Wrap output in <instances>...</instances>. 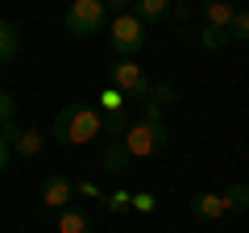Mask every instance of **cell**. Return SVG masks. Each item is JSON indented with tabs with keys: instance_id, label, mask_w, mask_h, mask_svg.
Listing matches in <instances>:
<instances>
[{
	"instance_id": "obj_21",
	"label": "cell",
	"mask_w": 249,
	"mask_h": 233,
	"mask_svg": "<svg viewBox=\"0 0 249 233\" xmlns=\"http://www.w3.org/2000/svg\"><path fill=\"white\" fill-rule=\"evenodd\" d=\"M133 208H137V213H145V216H150L154 208H158V196H154V192H133Z\"/></svg>"
},
{
	"instance_id": "obj_5",
	"label": "cell",
	"mask_w": 249,
	"mask_h": 233,
	"mask_svg": "<svg viewBox=\"0 0 249 233\" xmlns=\"http://www.w3.org/2000/svg\"><path fill=\"white\" fill-rule=\"evenodd\" d=\"M100 129H104V113L96 104H71V146L100 137Z\"/></svg>"
},
{
	"instance_id": "obj_8",
	"label": "cell",
	"mask_w": 249,
	"mask_h": 233,
	"mask_svg": "<svg viewBox=\"0 0 249 233\" xmlns=\"http://www.w3.org/2000/svg\"><path fill=\"white\" fill-rule=\"evenodd\" d=\"M58 233H96V225H91V216L83 208H62L58 213Z\"/></svg>"
},
{
	"instance_id": "obj_17",
	"label": "cell",
	"mask_w": 249,
	"mask_h": 233,
	"mask_svg": "<svg viewBox=\"0 0 249 233\" xmlns=\"http://www.w3.org/2000/svg\"><path fill=\"white\" fill-rule=\"evenodd\" d=\"M100 108H104V116H112V113H124V96L112 88V83H108V88L100 92Z\"/></svg>"
},
{
	"instance_id": "obj_6",
	"label": "cell",
	"mask_w": 249,
	"mask_h": 233,
	"mask_svg": "<svg viewBox=\"0 0 249 233\" xmlns=\"http://www.w3.org/2000/svg\"><path fill=\"white\" fill-rule=\"evenodd\" d=\"M71 200H75V183L67 175H46L42 179V204L46 208L62 213V208H71Z\"/></svg>"
},
{
	"instance_id": "obj_25",
	"label": "cell",
	"mask_w": 249,
	"mask_h": 233,
	"mask_svg": "<svg viewBox=\"0 0 249 233\" xmlns=\"http://www.w3.org/2000/svg\"><path fill=\"white\" fill-rule=\"evenodd\" d=\"M9 158H13V150L4 142H0V175H4V171H9Z\"/></svg>"
},
{
	"instance_id": "obj_19",
	"label": "cell",
	"mask_w": 249,
	"mask_h": 233,
	"mask_svg": "<svg viewBox=\"0 0 249 233\" xmlns=\"http://www.w3.org/2000/svg\"><path fill=\"white\" fill-rule=\"evenodd\" d=\"M104 208H108V213H129V208H133V196H129V192H108Z\"/></svg>"
},
{
	"instance_id": "obj_22",
	"label": "cell",
	"mask_w": 249,
	"mask_h": 233,
	"mask_svg": "<svg viewBox=\"0 0 249 233\" xmlns=\"http://www.w3.org/2000/svg\"><path fill=\"white\" fill-rule=\"evenodd\" d=\"M21 134H25V129H21V125H17V121H9V125H0V142L9 146V150H13V146H17V142H21Z\"/></svg>"
},
{
	"instance_id": "obj_10",
	"label": "cell",
	"mask_w": 249,
	"mask_h": 233,
	"mask_svg": "<svg viewBox=\"0 0 249 233\" xmlns=\"http://www.w3.org/2000/svg\"><path fill=\"white\" fill-rule=\"evenodd\" d=\"M124 167H129V150H124V142H121V137H108V146H104V171L121 175Z\"/></svg>"
},
{
	"instance_id": "obj_14",
	"label": "cell",
	"mask_w": 249,
	"mask_h": 233,
	"mask_svg": "<svg viewBox=\"0 0 249 233\" xmlns=\"http://www.w3.org/2000/svg\"><path fill=\"white\" fill-rule=\"evenodd\" d=\"M249 208V183H232L224 192V213H245Z\"/></svg>"
},
{
	"instance_id": "obj_9",
	"label": "cell",
	"mask_w": 249,
	"mask_h": 233,
	"mask_svg": "<svg viewBox=\"0 0 249 233\" xmlns=\"http://www.w3.org/2000/svg\"><path fill=\"white\" fill-rule=\"evenodd\" d=\"M129 13H133L142 25H145V21H162V17H170V0H137Z\"/></svg>"
},
{
	"instance_id": "obj_24",
	"label": "cell",
	"mask_w": 249,
	"mask_h": 233,
	"mask_svg": "<svg viewBox=\"0 0 249 233\" xmlns=\"http://www.w3.org/2000/svg\"><path fill=\"white\" fill-rule=\"evenodd\" d=\"M13 113H17V100H13L9 92H0V125H9Z\"/></svg>"
},
{
	"instance_id": "obj_11",
	"label": "cell",
	"mask_w": 249,
	"mask_h": 233,
	"mask_svg": "<svg viewBox=\"0 0 249 233\" xmlns=\"http://www.w3.org/2000/svg\"><path fill=\"white\" fill-rule=\"evenodd\" d=\"M204 17H208V25H212V29H224V34H229L237 9H232V4H220V0H212V4H204Z\"/></svg>"
},
{
	"instance_id": "obj_4",
	"label": "cell",
	"mask_w": 249,
	"mask_h": 233,
	"mask_svg": "<svg viewBox=\"0 0 249 233\" xmlns=\"http://www.w3.org/2000/svg\"><path fill=\"white\" fill-rule=\"evenodd\" d=\"M112 88L121 92V96H137V100H145L154 83L145 79V71L133 63V58H116V63H112Z\"/></svg>"
},
{
	"instance_id": "obj_7",
	"label": "cell",
	"mask_w": 249,
	"mask_h": 233,
	"mask_svg": "<svg viewBox=\"0 0 249 233\" xmlns=\"http://www.w3.org/2000/svg\"><path fill=\"white\" fill-rule=\"evenodd\" d=\"M191 216H199V221H216V216H224V196H216V192H199V196H191Z\"/></svg>"
},
{
	"instance_id": "obj_16",
	"label": "cell",
	"mask_w": 249,
	"mask_h": 233,
	"mask_svg": "<svg viewBox=\"0 0 249 233\" xmlns=\"http://www.w3.org/2000/svg\"><path fill=\"white\" fill-rule=\"evenodd\" d=\"M145 104L162 113L166 104H175V88H170V83H154V88H150V96H145Z\"/></svg>"
},
{
	"instance_id": "obj_13",
	"label": "cell",
	"mask_w": 249,
	"mask_h": 233,
	"mask_svg": "<svg viewBox=\"0 0 249 233\" xmlns=\"http://www.w3.org/2000/svg\"><path fill=\"white\" fill-rule=\"evenodd\" d=\"M42 146H46V134H42V129H25V134H21V142L13 146V150H17L21 158H37V154H42Z\"/></svg>"
},
{
	"instance_id": "obj_23",
	"label": "cell",
	"mask_w": 249,
	"mask_h": 233,
	"mask_svg": "<svg viewBox=\"0 0 249 233\" xmlns=\"http://www.w3.org/2000/svg\"><path fill=\"white\" fill-rule=\"evenodd\" d=\"M75 196H88V200H104L108 192L100 188V183H91V179H83V183H75Z\"/></svg>"
},
{
	"instance_id": "obj_12",
	"label": "cell",
	"mask_w": 249,
	"mask_h": 233,
	"mask_svg": "<svg viewBox=\"0 0 249 233\" xmlns=\"http://www.w3.org/2000/svg\"><path fill=\"white\" fill-rule=\"evenodd\" d=\"M17 46H21L17 25H13V21H0V63H13V58H17Z\"/></svg>"
},
{
	"instance_id": "obj_18",
	"label": "cell",
	"mask_w": 249,
	"mask_h": 233,
	"mask_svg": "<svg viewBox=\"0 0 249 233\" xmlns=\"http://www.w3.org/2000/svg\"><path fill=\"white\" fill-rule=\"evenodd\" d=\"M229 38L249 46V9H237V17H232V25H229Z\"/></svg>"
},
{
	"instance_id": "obj_20",
	"label": "cell",
	"mask_w": 249,
	"mask_h": 233,
	"mask_svg": "<svg viewBox=\"0 0 249 233\" xmlns=\"http://www.w3.org/2000/svg\"><path fill=\"white\" fill-rule=\"evenodd\" d=\"M199 42H204V50H220V46L229 42V34H224V29H212V25H204V34H199Z\"/></svg>"
},
{
	"instance_id": "obj_15",
	"label": "cell",
	"mask_w": 249,
	"mask_h": 233,
	"mask_svg": "<svg viewBox=\"0 0 249 233\" xmlns=\"http://www.w3.org/2000/svg\"><path fill=\"white\" fill-rule=\"evenodd\" d=\"M50 137L58 146H71V104L58 108V116H54V125H50Z\"/></svg>"
},
{
	"instance_id": "obj_2",
	"label": "cell",
	"mask_w": 249,
	"mask_h": 233,
	"mask_svg": "<svg viewBox=\"0 0 249 233\" xmlns=\"http://www.w3.org/2000/svg\"><path fill=\"white\" fill-rule=\"evenodd\" d=\"M108 46L116 50V58H133V54L145 46V25L129 9H121L112 17V25H108Z\"/></svg>"
},
{
	"instance_id": "obj_1",
	"label": "cell",
	"mask_w": 249,
	"mask_h": 233,
	"mask_svg": "<svg viewBox=\"0 0 249 233\" xmlns=\"http://www.w3.org/2000/svg\"><path fill=\"white\" fill-rule=\"evenodd\" d=\"M121 142H124V150H129V158H154V154L166 150L170 134H166L162 121H145V116H142V121L129 125V134H124Z\"/></svg>"
},
{
	"instance_id": "obj_3",
	"label": "cell",
	"mask_w": 249,
	"mask_h": 233,
	"mask_svg": "<svg viewBox=\"0 0 249 233\" xmlns=\"http://www.w3.org/2000/svg\"><path fill=\"white\" fill-rule=\"evenodd\" d=\"M104 17H108L104 0H75L71 9H67V34L71 38H91V34H100Z\"/></svg>"
}]
</instances>
